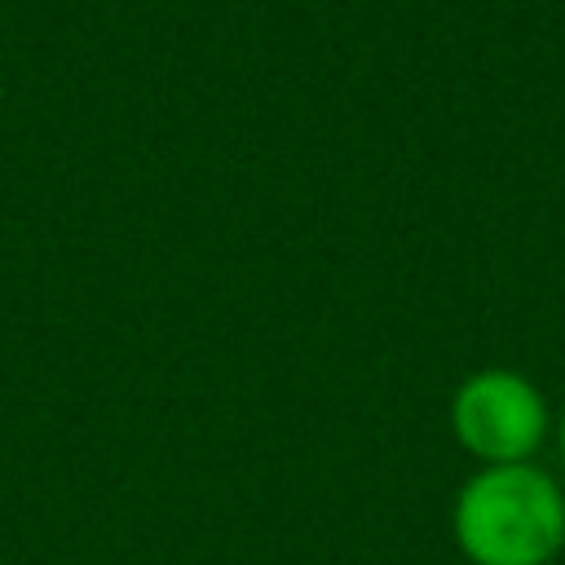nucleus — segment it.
I'll list each match as a JSON object with an SVG mask.
<instances>
[{"mask_svg":"<svg viewBox=\"0 0 565 565\" xmlns=\"http://www.w3.org/2000/svg\"><path fill=\"white\" fill-rule=\"evenodd\" d=\"M455 539L472 565H547L565 547V494L530 463H494L459 490Z\"/></svg>","mask_w":565,"mask_h":565,"instance_id":"nucleus-1","label":"nucleus"},{"mask_svg":"<svg viewBox=\"0 0 565 565\" xmlns=\"http://www.w3.org/2000/svg\"><path fill=\"white\" fill-rule=\"evenodd\" d=\"M455 437L477 459L494 463H525L543 433H547V406L539 388L516 371H481L463 380L450 406Z\"/></svg>","mask_w":565,"mask_h":565,"instance_id":"nucleus-2","label":"nucleus"},{"mask_svg":"<svg viewBox=\"0 0 565 565\" xmlns=\"http://www.w3.org/2000/svg\"><path fill=\"white\" fill-rule=\"evenodd\" d=\"M561 459H565V419H561Z\"/></svg>","mask_w":565,"mask_h":565,"instance_id":"nucleus-3","label":"nucleus"}]
</instances>
